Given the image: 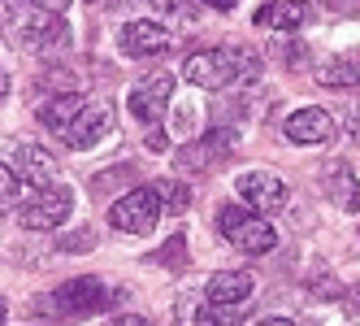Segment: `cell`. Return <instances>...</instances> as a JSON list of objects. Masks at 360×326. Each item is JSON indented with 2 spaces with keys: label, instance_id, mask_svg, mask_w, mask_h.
<instances>
[{
  "label": "cell",
  "instance_id": "cell-2",
  "mask_svg": "<svg viewBox=\"0 0 360 326\" xmlns=\"http://www.w3.org/2000/svg\"><path fill=\"white\" fill-rule=\"evenodd\" d=\"M0 5H5V9H0V13H5V31L18 35L35 57H57V53L70 48L74 31H70L65 13L44 9L39 0H0Z\"/></svg>",
  "mask_w": 360,
  "mask_h": 326
},
{
  "label": "cell",
  "instance_id": "cell-23",
  "mask_svg": "<svg viewBox=\"0 0 360 326\" xmlns=\"http://www.w3.org/2000/svg\"><path fill=\"white\" fill-rule=\"evenodd\" d=\"M200 305H204V296H195V291H183V296H178V300H174V318H178V326H195Z\"/></svg>",
  "mask_w": 360,
  "mask_h": 326
},
{
  "label": "cell",
  "instance_id": "cell-33",
  "mask_svg": "<svg viewBox=\"0 0 360 326\" xmlns=\"http://www.w3.org/2000/svg\"><path fill=\"white\" fill-rule=\"evenodd\" d=\"M39 5H44V9H53V13H61V9L70 5V0H39Z\"/></svg>",
  "mask_w": 360,
  "mask_h": 326
},
{
  "label": "cell",
  "instance_id": "cell-12",
  "mask_svg": "<svg viewBox=\"0 0 360 326\" xmlns=\"http://www.w3.org/2000/svg\"><path fill=\"white\" fill-rule=\"evenodd\" d=\"M282 131H287L291 144H304V148L330 144V139H334V118H330L321 105H304V109H295L287 122H282Z\"/></svg>",
  "mask_w": 360,
  "mask_h": 326
},
{
  "label": "cell",
  "instance_id": "cell-13",
  "mask_svg": "<svg viewBox=\"0 0 360 326\" xmlns=\"http://www.w3.org/2000/svg\"><path fill=\"white\" fill-rule=\"evenodd\" d=\"M13 174L31 187H44V183H57V157L39 144H18L13 148Z\"/></svg>",
  "mask_w": 360,
  "mask_h": 326
},
{
  "label": "cell",
  "instance_id": "cell-19",
  "mask_svg": "<svg viewBox=\"0 0 360 326\" xmlns=\"http://www.w3.org/2000/svg\"><path fill=\"white\" fill-rule=\"evenodd\" d=\"M22 196H27V183H22L18 174H13V165H5V161H0V222L18 213Z\"/></svg>",
  "mask_w": 360,
  "mask_h": 326
},
{
  "label": "cell",
  "instance_id": "cell-24",
  "mask_svg": "<svg viewBox=\"0 0 360 326\" xmlns=\"http://www.w3.org/2000/svg\"><path fill=\"white\" fill-rule=\"evenodd\" d=\"M157 261H161V265H169V270L183 265V261H187V235L165 239V244H161V253H157Z\"/></svg>",
  "mask_w": 360,
  "mask_h": 326
},
{
  "label": "cell",
  "instance_id": "cell-16",
  "mask_svg": "<svg viewBox=\"0 0 360 326\" xmlns=\"http://www.w3.org/2000/svg\"><path fill=\"white\" fill-rule=\"evenodd\" d=\"M313 18V9H308V0H269L265 9H256V27L265 31H300L304 22Z\"/></svg>",
  "mask_w": 360,
  "mask_h": 326
},
{
  "label": "cell",
  "instance_id": "cell-27",
  "mask_svg": "<svg viewBox=\"0 0 360 326\" xmlns=\"http://www.w3.org/2000/svg\"><path fill=\"white\" fill-rule=\"evenodd\" d=\"M278 61L282 65H304V44L300 39H282L278 44Z\"/></svg>",
  "mask_w": 360,
  "mask_h": 326
},
{
  "label": "cell",
  "instance_id": "cell-3",
  "mask_svg": "<svg viewBox=\"0 0 360 326\" xmlns=\"http://www.w3.org/2000/svg\"><path fill=\"white\" fill-rule=\"evenodd\" d=\"M217 231L230 248H239L243 257H265L278 244V231L269 227V218L248 209V205H221L217 209Z\"/></svg>",
  "mask_w": 360,
  "mask_h": 326
},
{
  "label": "cell",
  "instance_id": "cell-5",
  "mask_svg": "<svg viewBox=\"0 0 360 326\" xmlns=\"http://www.w3.org/2000/svg\"><path fill=\"white\" fill-rule=\"evenodd\" d=\"M70 209H74V192L65 183H44V187H27L13 218L27 231H57L70 218Z\"/></svg>",
  "mask_w": 360,
  "mask_h": 326
},
{
  "label": "cell",
  "instance_id": "cell-36",
  "mask_svg": "<svg viewBox=\"0 0 360 326\" xmlns=\"http://www.w3.org/2000/svg\"><path fill=\"white\" fill-rule=\"evenodd\" d=\"M5 318H9V305H5V300H0V326H5Z\"/></svg>",
  "mask_w": 360,
  "mask_h": 326
},
{
  "label": "cell",
  "instance_id": "cell-32",
  "mask_svg": "<svg viewBox=\"0 0 360 326\" xmlns=\"http://www.w3.org/2000/svg\"><path fill=\"white\" fill-rule=\"evenodd\" d=\"M252 326H295L291 318H261V322H252Z\"/></svg>",
  "mask_w": 360,
  "mask_h": 326
},
{
  "label": "cell",
  "instance_id": "cell-20",
  "mask_svg": "<svg viewBox=\"0 0 360 326\" xmlns=\"http://www.w3.org/2000/svg\"><path fill=\"white\" fill-rule=\"evenodd\" d=\"M152 187H157L165 213H187V209H191V187H187V183H178V179H169V174H165V179H157Z\"/></svg>",
  "mask_w": 360,
  "mask_h": 326
},
{
  "label": "cell",
  "instance_id": "cell-22",
  "mask_svg": "<svg viewBox=\"0 0 360 326\" xmlns=\"http://www.w3.org/2000/svg\"><path fill=\"white\" fill-rule=\"evenodd\" d=\"M87 248H96V231H91V227H83V231H70V235H61V239H57V253H65V257H74V253H87Z\"/></svg>",
  "mask_w": 360,
  "mask_h": 326
},
{
  "label": "cell",
  "instance_id": "cell-30",
  "mask_svg": "<svg viewBox=\"0 0 360 326\" xmlns=\"http://www.w3.org/2000/svg\"><path fill=\"white\" fill-rule=\"evenodd\" d=\"M105 326H152L148 318H139V313H117V318H109Z\"/></svg>",
  "mask_w": 360,
  "mask_h": 326
},
{
  "label": "cell",
  "instance_id": "cell-7",
  "mask_svg": "<svg viewBox=\"0 0 360 326\" xmlns=\"http://www.w3.org/2000/svg\"><path fill=\"white\" fill-rule=\"evenodd\" d=\"M235 127H213L204 139H187L183 148H178V157H174V165L183 170V174H200V170H209V165H217V161H230L235 157Z\"/></svg>",
  "mask_w": 360,
  "mask_h": 326
},
{
  "label": "cell",
  "instance_id": "cell-28",
  "mask_svg": "<svg viewBox=\"0 0 360 326\" xmlns=\"http://www.w3.org/2000/svg\"><path fill=\"white\" fill-rule=\"evenodd\" d=\"M165 144H169L165 127H161V122H152V127H148V135H143V148H148V153H165Z\"/></svg>",
  "mask_w": 360,
  "mask_h": 326
},
{
  "label": "cell",
  "instance_id": "cell-8",
  "mask_svg": "<svg viewBox=\"0 0 360 326\" xmlns=\"http://www.w3.org/2000/svg\"><path fill=\"white\" fill-rule=\"evenodd\" d=\"M169 100H174V79L169 74H143V79L131 83V96H126V109H131L139 122H161L169 113Z\"/></svg>",
  "mask_w": 360,
  "mask_h": 326
},
{
  "label": "cell",
  "instance_id": "cell-17",
  "mask_svg": "<svg viewBox=\"0 0 360 326\" xmlns=\"http://www.w3.org/2000/svg\"><path fill=\"white\" fill-rule=\"evenodd\" d=\"M317 83L321 87H360V53H334L321 61L317 70Z\"/></svg>",
  "mask_w": 360,
  "mask_h": 326
},
{
  "label": "cell",
  "instance_id": "cell-9",
  "mask_svg": "<svg viewBox=\"0 0 360 326\" xmlns=\"http://www.w3.org/2000/svg\"><path fill=\"white\" fill-rule=\"evenodd\" d=\"M235 192L256 213H278L282 205H287V183H282L274 170H243L235 179Z\"/></svg>",
  "mask_w": 360,
  "mask_h": 326
},
{
  "label": "cell",
  "instance_id": "cell-34",
  "mask_svg": "<svg viewBox=\"0 0 360 326\" xmlns=\"http://www.w3.org/2000/svg\"><path fill=\"white\" fill-rule=\"evenodd\" d=\"M204 5H213V9H221V13H226V9H235V0H204Z\"/></svg>",
  "mask_w": 360,
  "mask_h": 326
},
{
  "label": "cell",
  "instance_id": "cell-1",
  "mask_svg": "<svg viewBox=\"0 0 360 326\" xmlns=\"http://www.w3.org/2000/svg\"><path fill=\"white\" fill-rule=\"evenodd\" d=\"M265 61L252 48H200L183 61V79L204 92H226V87H252L261 79Z\"/></svg>",
  "mask_w": 360,
  "mask_h": 326
},
{
  "label": "cell",
  "instance_id": "cell-29",
  "mask_svg": "<svg viewBox=\"0 0 360 326\" xmlns=\"http://www.w3.org/2000/svg\"><path fill=\"white\" fill-rule=\"evenodd\" d=\"M343 305H347V318H356V322H360V283L343 291Z\"/></svg>",
  "mask_w": 360,
  "mask_h": 326
},
{
  "label": "cell",
  "instance_id": "cell-35",
  "mask_svg": "<svg viewBox=\"0 0 360 326\" xmlns=\"http://www.w3.org/2000/svg\"><path fill=\"white\" fill-rule=\"evenodd\" d=\"M5 96H9V74L0 70V100H5Z\"/></svg>",
  "mask_w": 360,
  "mask_h": 326
},
{
  "label": "cell",
  "instance_id": "cell-4",
  "mask_svg": "<svg viewBox=\"0 0 360 326\" xmlns=\"http://www.w3.org/2000/svg\"><path fill=\"white\" fill-rule=\"evenodd\" d=\"M126 291L117 287H105L100 279H70L65 287H57L53 296H44L39 300V309H53L57 318H91V313H105L113 305H122Z\"/></svg>",
  "mask_w": 360,
  "mask_h": 326
},
{
  "label": "cell",
  "instance_id": "cell-21",
  "mask_svg": "<svg viewBox=\"0 0 360 326\" xmlns=\"http://www.w3.org/2000/svg\"><path fill=\"white\" fill-rule=\"evenodd\" d=\"M235 322H239V318H235V309H230V305H213V300L204 296L195 326H235Z\"/></svg>",
  "mask_w": 360,
  "mask_h": 326
},
{
  "label": "cell",
  "instance_id": "cell-25",
  "mask_svg": "<svg viewBox=\"0 0 360 326\" xmlns=\"http://www.w3.org/2000/svg\"><path fill=\"white\" fill-rule=\"evenodd\" d=\"M200 127V109L195 105H183L178 109V118H174V135H191Z\"/></svg>",
  "mask_w": 360,
  "mask_h": 326
},
{
  "label": "cell",
  "instance_id": "cell-6",
  "mask_svg": "<svg viewBox=\"0 0 360 326\" xmlns=\"http://www.w3.org/2000/svg\"><path fill=\"white\" fill-rule=\"evenodd\" d=\"M161 218H165V205H161L157 187H131L126 196H117L113 209H109V222L122 235H148Z\"/></svg>",
  "mask_w": 360,
  "mask_h": 326
},
{
  "label": "cell",
  "instance_id": "cell-18",
  "mask_svg": "<svg viewBox=\"0 0 360 326\" xmlns=\"http://www.w3.org/2000/svg\"><path fill=\"white\" fill-rule=\"evenodd\" d=\"M83 105H87V100H83L79 92H61V96L48 100V105H39V122H44V127L53 131V135H57V131H61V127H65V122H70L74 113H79Z\"/></svg>",
  "mask_w": 360,
  "mask_h": 326
},
{
  "label": "cell",
  "instance_id": "cell-15",
  "mask_svg": "<svg viewBox=\"0 0 360 326\" xmlns=\"http://www.w3.org/2000/svg\"><path fill=\"white\" fill-rule=\"evenodd\" d=\"M252 291H256V279L248 270H217L209 279V287H204V296H209L213 305H230V309H239Z\"/></svg>",
  "mask_w": 360,
  "mask_h": 326
},
{
  "label": "cell",
  "instance_id": "cell-31",
  "mask_svg": "<svg viewBox=\"0 0 360 326\" xmlns=\"http://www.w3.org/2000/svg\"><path fill=\"white\" fill-rule=\"evenodd\" d=\"M343 113H347V131L360 139V105H352V109H343Z\"/></svg>",
  "mask_w": 360,
  "mask_h": 326
},
{
  "label": "cell",
  "instance_id": "cell-14",
  "mask_svg": "<svg viewBox=\"0 0 360 326\" xmlns=\"http://www.w3.org/2000/svg\"><path fill=\"white\" fill-rule=\"evenodd\" d=\"M321 183H326V196H330L334 209L360 213V179H356V170L347 161H330L326 174H321Z\"/></svg>",
  "mask_w": 360,
  "mask_h": 326
},
{
  "label": "cell",
  "instance_id": "cell-10",
  "mask_svg": "<svg viewBox=\"0 0 360 326\" xmlns=\"http://www.w3.org/2000/svg\"><path fill=\"white\" fill-rule=\"evenodd\" d=\"M117 44H122L126 57H143V61H148V57H165V53H174V31L165 27V22L139 18V22H126V27H122Z\"/></svg>",
  "mask_w": 360,
  "mask_h": 326
},
{
  "label": "cell",
  "instance_id": "cell-11",
  "mask_svg": "<svg viewBox=\"0 0 360 326\" xmlns=\"http://www.w3.org/2000/svg\"><path fill=\"white\" fill-rule=\"evenodd\" d=\"M109 131H113V109H109V105H83L57 135H61L70 148H91V144L105 139Z\"/></svg>",
  "mask_w": 360,
  "mask_h": 326
},
{
  "label": "cell",
  "instance_id": "cell-26",
  "mask_svg": "<svg viewBox=\"0 0 360 326\" xmlns=\"http://www.w3.org/2000/svg\"><path fill=\"white\" fill-rule=\"evenodd\" d=\"M313 296L343 300V287H339V279H334V274H317V279H313Z\"/></svg>",
  "mask_w": 360,
  "mask_h": 326
}]
</instances>
